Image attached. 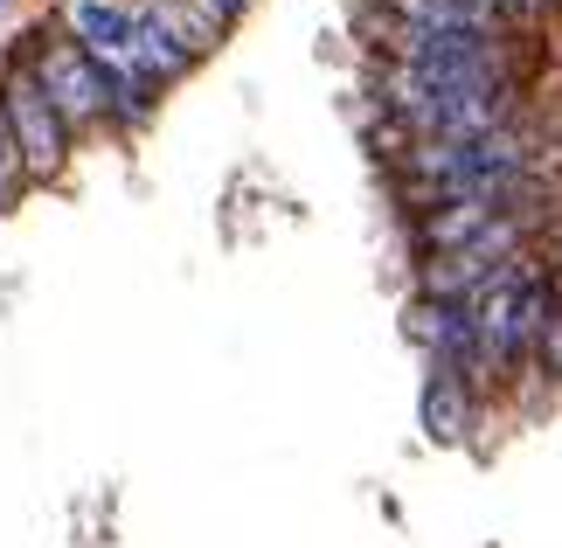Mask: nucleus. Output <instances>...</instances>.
<instances>
[{
  "instance_id": "nucleus-1",
  "label": "nucleus",
  "mask_w": 562,
  "mask_h": 548,
  "mask_svg": "<svg viewBox=\"0 0 562 548\" xmlns=\"http://www.w3.org/2000/svg\"><path fill=\"white\" fill-rule=\"evenodd\" d=\"M542 313H549V284H542V271H535V265H507L480 299H472V326H480L472 389H480V382L501 389L514 368H521V355H528V340H535V326H542Z\"/></svg>"
},
{
  "instance_id": "nucleus-2",
  "label": "nucleus",
  "mask_w": 562,
  "mask_h": 548,
  "mask_svg": "<svg viewBox=\"0 0 562 548\" xmlns=\"http://www.w3.org/2000/svg\"><path fill=\"white\" fill-rule=\"evenodd\" d=\"M0 112H8V133L21 146V167H29V181H56L63 160H70V125L56 119V104L42 98V83L21 70L0 83Z\"/></svg>"
},
{
  "instance_id": "nucleus-3",
  "label": "nucleus",
  "mask_w": 562,
  "mask_h": 548,
  "mask_svg": "<svg viewBox=\"0 0 562 548\" xmlns=\"http://www.w3.org/2000/svg\"><path fill=\"white\" fill-rule=\"evenodd\" d=\"M35 83H42V98L56 104V119L63 125H91V119H104V70L91 56L77 49L70 35H42V49H35V70H29Z\"/></svg>"
},
{
  "instance_id": "nucleus-4",
  "label": "nucleus",
  "mask_w": 562,
  "mask_h": 548,
  "mask_svg": "<svg viewBox=\"0 0 562 548\" xmlns=\"http://www.w3.org/2000/svg\"><path fill=\"white\" fill-rule=\"evenodd\" d=\"M403 334L430 355V368L472 382V361H480V326H472V305H459V299H417L403 313Z\"/></svg>"
},
{
  "instance_id": "nucleus-5",
  "label": "nucleus",
  "mask_w": 562,
  "mask_h": 548,
  "mask_svg": "<svg viewBox=\"0 0 562 548\" xmlns=\"http://www.w3.org/2000/svg\"><path fill=\"white\" fill-rule=\"evenodd\" d=\"M63 35H70L98 70H133V14L112 8V0H70Z\"/></svg>"
},
{
  "instance_id": "nucleus-6",
  "label": "nucleus",
  "mask_w": 562,
  "mask_h": 548,
  "mask_svg": "<svg viewBox=\"0 0 562 548\" xmlns=\"http://www.w3.org/2000/svg\"><path fill=\"white\" fill-rule=\"evenodd\" d=\"M472 416H480V389L465 376H445V368H430L424 376V396H417V424L430 445H465L472 437Z\"/></svg>"
},
{
  "instance_id": "nucleus-7",
  "label": "nucleus",
  "mask_w": 562,
  "mask_h": 548,
  "mask_svg": "<svg viewBox=\"0 0 562 548\" xmlns=\"http://www.w3.org/2000/svg\"><path fill=\"white\" fill-rule=\"evenodd\" d=\"M139 14L154 21V29L175 42L181 56H202V49H215V35H223V21H209L202 8H188V0H146Z\"/></svg>"
},
{
  "instance_id": "nucleus-8",
  "label": "nucleus",
  "mask_w": 562,
  "mask_h": 548,
  "mask_svg": "<svg viewBox=\"0 0 562 548\" xmlns=\"http://www.w3.org/2000/svg\"><path fill=\"white\" fill-rule=\"evenodd\" d=\"M528 355H535V368H542L549 382H562V299H549V313H542V326H535Z\"/></svg>"
},
{
  "instance_id": "nucleus-9",
  "label": "nucleus",
  "mask_w": 562,
  "mask_h": 548,
  "mask_svg": "<svg viewBox=\"0 0 562 548\" xmlns=\"http://www.w3.org/2000/svg\"><path fill=\"white\" fill-rule=\"evenodd\" d=\"M21 188H29V167H21V146L8 133V112H0V209H14Z\"/></svg>"
}]
</instances>
